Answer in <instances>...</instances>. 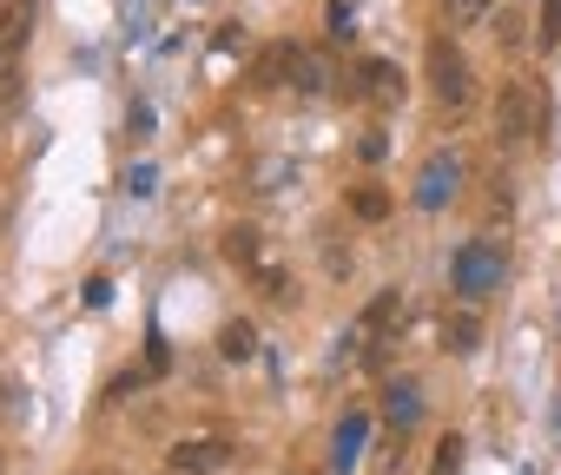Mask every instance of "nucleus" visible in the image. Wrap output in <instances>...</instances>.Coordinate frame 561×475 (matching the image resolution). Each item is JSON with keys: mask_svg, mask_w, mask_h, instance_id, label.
<instances>
[{"mask_svg": "<svg viewBox=\"0 0 561 475\" xmlns=\"http://www.w3.org/2000/svg\"><path fill=\"white\" fill-rule=\"evenodd\" d=\"M423 73H430V93H436V106H443L449 119H456V113H469V100H476V67L462 60V47H456V40H430Z\"/></svg>", "mask_w": 561, "mask_h": 475, "instance_id": "1", "label": "nucleus"}, {"mask_svg": "<svg viewBox=\"0 0 561 475\" xmlns=\"http://www.w3.org/2000/svg\"><path fill=\"white\" fill-rule=\"evenodd\" d=\"M397 317H403V298L397 291H383V298H370V311L344 331V363H377L383 357V344H390V331H397Z\"/></svg>", "mask_w": 561, "mask_h": 475, "instance_id": "2", "label": "nucleus"}, {"mask_svg": "<svg viewBox=\"0 0 561 475\" xmlns=\"http://www.w3.org/2000/svg\"><path fill=\"white\" fill-rule=\"evenodd\" d=\"M541 119H548V106H541V93H535L528 80H508V86L495 93V139H502V146H528V139L541 132Z\"/></svg>", "mask_w": 561, "mask_h": 475, "instance_id": "3", "label": "nucleus"}, {"mask_svg": "<svg viewBox=\"0 0 561 475\" xmlns=\"http://www.w3.org/2000/svg\"><path fill=\"white\" fill-rule=\"evenodd\" d=\"M495 278H502V252L489 245V238H476V245L456 258V291H462L469 304H482V298L495 291Z\"/></svg>", "mask_w": 561, "mask_h": 475, "instance_id": "4", "label": "nucleus"}, {"mask_svg": "<svg viewBox=\"0 0 561 475\" xmlns=\"http://www.w3.org/2000/svg\"><path fill=\"white\" fill-rule=\"evenodd\" d=\"M436 344H443L449 357H476V344H482V304L456 298V304L436 317Z\"/></svg>", "mask_w": 561, "mask_h": 475, "instance_id": "5", "label": "nucleus"}, {"mask_svg": "<svg viewBox=\"0 0 561 475\" xmlns=\"http://www.w3.org/2000/svg\"><path fill=\"white\" fill-rule=\"evenodd\" d=\"M357 93H364L377 113H397V106H403V93H410V80H403V67H397V60H364Z\"/></svg>", "mask_w": 561, "mask_h": 475, "instance_id": "6", "label": "nucleus"}, {"mask_svg": "<svg viewBox=\"0 0 561 475\" xmlns=\"http://www.w3.org/2000/svg\"><path fill=\"white\" fill-rule=\"evenodd\" d=\"M456 185H462V159H456V152H443V159H430V165H423V178H416V205H423V211H436V205H449V198H456Z\"/></svg>", "mask_w": 561, "mask_h": 475, "instance_id": "7", "label": "nucleus"}, {"mask_svg": "<svg viewBox=\"0 0 561 475\" xmlns=\"http://www.w3.org/2000/svg\"><path fill=\"white\" fill-rule=\"evenodd\" d=\"M231 462V442L225 436H198V442H179L172 449V475H218Z\"/></svg>", "mask_w": 561, "mask_h": 475, "instance_id": "8", "label": "nucleus"}, {"mask_svg": "<svg viewBox=\"0 0 561 475\" xmlns=\"http://www.w3.org/2000/svg\"><path fill=\"white\" fill-rule=\"evenodd\" d=\"M285 80L298 93H331V60L318 47H285Z\"/></svg>", "mask_w": 561, "mask_h": 475, "instance_id": "9", "label": "nucleus"}, {"mask_svg": "<svg viewBox=\"0 0 561 475\" xmlns=\"http://www.w3.org/2000/svg\"><path fill=\"white\" fill-rule=\"evenodd\" d=\"M383 409H390V436H410L416 416H423V390H416V383H390Z\"/></svg>", "mask_w": 561, "mask_h": 475, "instance_id": "10", "label": "nucleus"}, {"mask_svg": "<svg viewBox=\"0 0 561 475\" xmlns=\"http://www.w3.org/2000/svg\"><path fill=\"white\" fill-rule=\"evenodd\" d=\"M27 34H34L27 0H8V8H0V54H21V47H27Z\"/></svg>", "mask_w": 561, "mask_h": 475, "instance_id": "11", "label": "nucleus"}, {"mask_svg": "<svg viewBox=\"0 0 561 475\" xmlns=\"http://www.w3.org/2000/svg\"><path fill=\"white\" fill-rule=\"evenodd\" d=\"M218 357H225V363H251V357H257V331H251L244 317H231V324L218 331Z\"/></svg>", "mask_w": 561, "mask_h": 475, "instance_id": "12", "label": "nucleus"}, {"mask_svg": "<svg viewBox=\"0 0 561 475\" xmlns=\"http://www.w3.org/2000/svg\"><path fill=\"white\" fill-rule=\"evenodd\" d=\"M225 258H231L238 271H257V265H264V245H257L251 224H231V231H225Z\"/></svg>", "mask_w": 561, "mask_h": 475, "instance_id": "13", "label": "nucleus"}, {"mask_svg": "<svg viewBox=\"0 0 561 475\" xmlns=\"http://www.w3.org/2000/svg\"><path fill=\"white\" fill-rule=\"evenodd\" d=\"M489 34H495V47H502V54H522V47H528V21H522V8H502Z\"/></svg>", "mask_w": 561, "mask_h": 475, "instance_id": "14", "label": "nucleus"}, {"mask_svg": "<svg viewBox=\"0 0 561 475\" xmlns=\"http://www.w3.org/2000/svg\"><path fill=\"white\" fill-rule=\"evenodd\" d=\"M351 211H357L364 224H383V218H390V192H383V185H357V192H351Z\"/></svg>", "mask_w": 561, "mask_h": 475, "instance_id": "15", "label": "nucleus"}, {"mask_svg": "<svg viewBox=\"0 0 561 475\" xmlns=\"http://www.w3.org/2000/svg\"><path fill=\"white\" fill-rule=\"evenodd\" d=\"M251 278H257V291H264V298H271V304H298V285H291V278H285V271H271V265H257V271H251Z\"/></svg>", "mask_w": 561, "mask_h": 475, "instance_id": "16", "label": "nucleus"}, {"mask_svg": "<svg viewBox=\"0 0 561 475\" xmlns=\"http://www.w3.org/2000/svg\"><path fill=\"white\" fill-rule=\"evenodd\" d=\"M21 106V54H0V113Z\"/></svg>", "mask_w": 561, "mask_h": 475, "instance_id": "17", "label": "nucleus"}, {"mask_svg": "<svg viewBox=\"0 0 561 475\" xmlns=\"http://www.w3.org/2000/svg\"><path fill=\"white\" fill-rule=\"evenodd\" d=\"M430 475H462V436H443V442H436Z\"/></svg>", "mask_w": 561, "mask_h": 475, "instance_id": "18", "label": "nucleus"}, {"mask_svg": "<svg viewBox=\"0 0 561 475\" xmlns=\"http://www.w3.org/2000/svg\"><path fill=\"white\" fill-rule=\"evenodd\" d=\"M482 14H489V0H443V21L449 27H476Z\"/></svg>", "mask_w": 561, "mask_h": 475, "instance_id": "19", "label": "nucleus"}, {"mask_svg": "<svg viewBox=\"0 0 561 475\" xmlns=\"http://www.w3.org/2000/svg\"><path fill=\"white\" fill-rule=\"evenodd\" d=\"M357 27H351V8H337V0H331V40H351Z\"/></svg>", "mask_w": 561, "mask_h": 475, "instance_id": "20", "label": "nucleus"}, {"mask_svg": "<svg viewBox=\"0 0 561 475\" xmlns=\"http://www.w3.org/2000/svg\"><path fill=\"white\" fill-rule=\"evenodd\" d=\"M383 146H390V139H383V132H364V139H357V152H364V159H370V165H377V159H383Z\"/></svg>", "mask_w": 561, "mask_h": 475, "instance_id": "21", "label": "nucleus"}, {"mask_svg": "<svg viewBox=\"0 0 561 475\" xmlns=\"http://www.w3.org/2000/svg\"><path fill=\"white\" fill-rule=\"evenodd\" d=\"M73 475H100V468H73Z\"/></svg>", "mask_w": 561, "mask_h": 475, "instance_id": "22", "label": "nucleus"}]
</instances>
